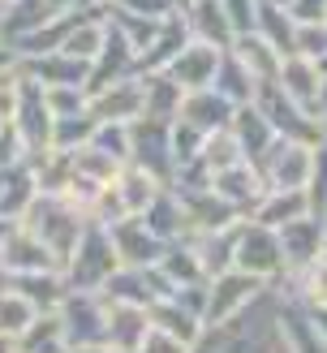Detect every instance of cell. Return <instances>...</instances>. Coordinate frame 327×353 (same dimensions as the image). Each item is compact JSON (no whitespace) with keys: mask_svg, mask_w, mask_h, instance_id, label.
Returning <instances> with one entry per match:
<instances>
[{"mask_svg":"<svg viewBox=\"0 0 327 353\" xmlns=\"http://www.w3.org/2000/svg\"><path fill=\"white\" fill-rule=\"evenodd\" d=\"M30 302L17 293H0V336H22L30 327Z\"/></svg>","mask_w":327,"mask_h":353,"instance_id":"obj_1","label":"cell"},{"mask_svg":"<svg viewBox=\"0 0 327 353\" xmlns=\"http://www.w3.org/2000/svg\"><path fill=\"white\" fill-rule=\"evenodd\" d=\"M5 268H26V272H34V268H48V250L39 241H30V237H13V241H5Z\"/></svg>","mask_w":327,"mask_h":353,"instance_id":"obj_2","label":"cell"}]
</instances>
